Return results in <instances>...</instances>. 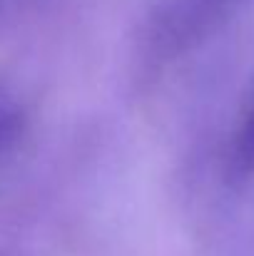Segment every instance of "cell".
<instances>
[{"instance_id":"cell-1","label":"cell","mask_w":254,"mask_h":256,"mask_svg":"<svg viewBox=\"0 0 254 256\" xmlns=\"http://www.w3.org/2000/svg\"><path fill=\"white\" fill-rule=\"evenodd\" d=\"M227 170L232 182L244 184L254 179V90L242 107V114L237 120V127L229 140V154H227Z\"/></svg>"},{"instance_id":"cell-2","label":"cell","mask_w":254,"mask_h":256,"mask_svg":"<svg viewBox=\"0 0 254 256\" xmlns=\"http://www.w3.org/2000/svg\"><path fill=\"white\" fill-rule=\"evenodd\" d=\"M15 127H18V114L13 110V102H8L5 94H0V147L8 140H13Z\"/></svg>"},{"instance_id":"cell-3","label":"cell","mask_w":254,"mask_h":256,"mask_svg":"<svg viewBox=\"0 0 254 256\" xmlns=\"http://www.w3.org/2000/svg\"><path fill=\"white\" fill-rule=\"evenodd\" d=\"M199 2H202V10H204L207 15H217V12L227 10L234 0H199Z\"/></svg>"}]
</instances>
